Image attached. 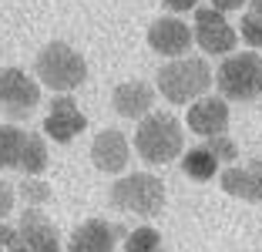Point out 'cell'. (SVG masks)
I'll return each instance as SVG.
<instances>
[{
	"label": "cell",
	"mask_w": 262,
	"mask_h": 252,
	"mask_svg": "<svg viewBox=\"0 0 262 252\" xmlns=\"http://www.w3.org/2000/svg\"><path fill=\"white\" fill-rule=\"evenodd\" d=\"M185 148V131L182 121L165 111H151L138 121L135 128V152L138 158H145L148 165H168L182 155Z\"/></svg>",
	"instance_id": "cell-1"
},
{
	"label": "cell",
	"mask_w": 262,
	"mask_h": 252,
	"mask_svg": "<svg viewBox=\"0 0 262 252\" xmlns=\"http://www.w3.org/2000/svg\"><path fill=\"white\" fill-rule=\"evenodd\" d=\"M212 88V68L202 57H175L158 71V94L171 104H192Z\"/></svg>",
	"instance_id": "cell-2"
},
{
	"label": "cell",
	"mask_w": 262,
	"mask_h": 252,
	"mask_svg": "<svg viewBox=\"0 0 262 252\" xmlns=\"http://www.w3.org/2000/svg\"><path fill=\"white\" fill-rule=\"evenodd\" d=\"M34 74H37V81L44 84V88H51V91H57V94H68V91H74V88H81V84L88 81V61L71 44L51 40V44L37 54Z\"/></svg>",
	"instance_id": "cell-3"
},
{
	"label": "cell",
	"mask_w": 262,
	"mask_h": 252,
	"mask_svg": "<svg viewBox=\"0 0 262 252\" xmlns=\"http://www.w3.org/2000/svg\"><path fill=\"white\" fill-rule=\"evenodd\" d=\"M215 84L225 101H255L262 98V54L232 51L215 71Z\"/></svg>",
	"instance_id": "cell-4"
},
{
	"label": "cell",
	"mask_w": 262,
	"mask_h": 252,
	"mask_svg": "<svg viewBox=\"0 0 262 252\" xmlns=\"http://www.w3.org/2000/svg\"><path fill=\"white\" fill-rule=\"evenodd\" d=\"M111 205L121 212L141 215V219H151L165 205V185L148 172H131L111 185Z\"/></svg>",
	"instance_id": "cell-5"
},
{
	"label": "cell",
	"mask_w": 262,
	"mask_h": 252,
	"mask_svg": "<svg viewBox=\"0 0 262 252\" xmlns=\"http://www.w3.org/2000/svg\"><path fill=\"white\" fill-rule=\"evenodd\" d=\"M192 37H195V44H199L205 54H215V57L232 54V51H235V44H239L235 27H232V24L225 20V14H222V10H215V7H199V10H195Z\"/></svg>",
	"instance_id": "cell-6"
},
{
	"label": "cell",
	"mask_w": 262,
	"mask_h": 252,
	"mask_svg": "<svg viewBox=\"0 0 262 252\" xmlns=\"http://www.w3.org/2000/svg\"><path fill=\"white\" fill-rule=\"evenodd\" d=\"M40 101V81L20 68H0V108L10 118H27Z\"/></svg>",
	"instance_id": "cell-7"
},
{
	"label": "cell",
	"mask_w": 262,
	"mask_h": 252,
	"mask_svg": "<svg viewBox=\"0 0 262 252\" xmlns=\"http://www.w3.org/2000/svg\"><path fill=\"white\" fill-rule=\"evenodd\" d=\"M192 44H195L192 27H188L182 17H175V14L158 17V20H151V27H148V47H151L155 54L168 57V61L185 57Z\"/></svg>",
	"instance_id": "cell-8"
},
{
	"label": "cell",
	"mask_w": 262,
	"mask_h": 252,
	"mask_svg": "<svg viewBox=\"0 0 262 252\" xmlns=\"http://www.w3.org/2000/svg\"><path fill=\"white\" fill-rule=\"evenodd\" d=\"M84 128H88V115L77 108L74 98L61 94V98L51 101V108H47V115H44V135L51 138V141L68 145V141H74Z\"/></svg>",
	"instance_id": "cell-9"
},
{
	"label": "cell",
	"mask_w": 262,
	"mask_h": 252,
	"mask_svg": "<svg viewBox=\"0 0 262 252\" xmlns=\"http://www.w3.org/2000/svg\"><path fill=\"white\" fill-rule=\"evenodd\" d=\"M91 161L104 175H121L124 168H128V161H131L128 138L118 128H104L101 135H94V141H91Z\"/></svg>",
	"instance_id": "cell-10"
},
{
	"label": "cell",
	"mask_w": 262,
	"mask_h": 252,
	"mask_svg": "<svg viewBox=\"0 0 262 252\" xmlns=\"http://www.w3.org/2000/svg\"><path fill=\"white\" fill-rule=\"evenodd\" d=\"M185 124L188 131H195V135L202 138H215V135H225V128H229V101L225 98H199L188 104L185 111Z\"/></svg>",
	"instance_id": "cell-11"
},
{
	"label": "cell",
	"mask_w": 262,
	"mask_h": 252,
	"mask_svg": "<svg viewBox=\"0 0 262 252\" xmlns=\"http://www.w3.org/2000/svg\"><path fill=\"white\" fill-rule=\"evenodd\" d=\"M17 236L31 252H61V236H57V225L47 219L40 208H24L20 212V225H17Z\"/></svg>",
	"instance_id": "cell-12"
},
{
	"label": "cell",
	"mask_w": 262,
	"mask_h": 252,
	"mask_svg": "<svg viewBox=\"0 0 262 252\" xmlns=\"http://www.w3.org/2000/svg\"><path fill=\"white\" fill-rule=\"evenodd\" d=\"M118 245V225L104 219H88L71 232L68 252H115Z\"/></svg>",
	"instance_id": "cell-13"
},
{
	"label": "cell",
	"mask_w": 262,
	"mask_h": 252,
	"mask_svg": "<svg viewBox=\"0 0 262 252\" xmlns=\"http://www.w3.org/2000/svg\"><path fill=\"white\" fill-rule=\"evenodd\" d=\"M222 192L246 202H262V158L249 165H229L222 172Z\"/></svg>",
	"instance_id": "cell-14"
},
{
	"label": "cell",
	"mask_w": 262,
	"mask_h": 252,
	"mask_svg": "<svg viewBox=\"0 0 262 252\" xmlns=\"http://www.w3.org/2000/svg\"><path fill=\"white\" fill-rule=\"evenodd\" d=\"M111 101H115V111L121 118L141 121L145 115H151V108H155V88L145 84V81H124V84L115 88Z\"/></svg>",
	"instance_id": "cell-15"
},
{
	"label": "cell",
	"mask_w": 262,
	"mask_h": 252,
	"mask_svg": "<svg viewBox=\"0 0 262 252\" xmlns=\"http://www.w3.org/2000/svg\"><path fill=\"white\" fill-rule=\"evenodd\" d=\"M17 168L24 172V178H40V175H44V168H47V145H44V138H40V135L27 131Z\"/></svg>",
	"instance_id": "cell-16"
},
{
	"label": "cell",
	"mask_w": 262,
	"mask_h": 252,
	"mask_svg": "<svg viewBox=\"0 0 262 252\" xmlns=\"http://www.w3.org/2000/svg\"><path fill=\"white\" fill-rule=\"evenodd\" d=\"M182 168H185V175L195 178V182H212L215 172H219V158L208 152L205 145H199V148H188V152H185Z\"/></svg>",
	"instance_id": "cell-17"
},
{
	"label": "cell",
	"mask_w": 262,
	"mask_h": 252,
	"mask_svg": "<svg viewBox=\"0 0 262 252\" xmlns=\"http://www.w3.org/2000/svg\"><path fill=\"white\" fill-rule=\"evenodd\" d=\"M27 131L17 124H0V168H17Z\"/></svg>",
	"instance_id": "cell-18"
},
{
	"label": "cell",
	"mask_w": 262,
	"mask_h": 252,
	"mask_svg": "<svg viewBox=\"0 0 262 252\" xmlns=\"http://www.w3.org/2000/svg\"><path fill=\"white\" fill-rule=\"evenodd\" d=\"M124 252H165V242H162V236H158V229L141 225V229H135L124 239Z\"/></svg>",
	"instance_id": "cell-19"
},
{
	"label": "cell",
	"mask_w": 262,
	"mask_h": 252,
	"mask_svg": "<svg viewBox=\"0 0 262 252\" xmlns=\"http://www.w3.org/2000/svg\"><path fill=\"white\" fill-rule=\"evenodd\" d=\"M17 195L24 199L27 208H40V205H47V202L54 199V195H51V185L40 182V178H24L20 188H17Z\"/></svg>",
	"instance_id": "cell-20"
},
{
	"label": "cell",
	"mask_w": 262,
	"mask_h": 252,
	"mask_svg": "<svg viewBox=\"0 0 262 252\" xmlns=\"http://www.w3.org/2000/svg\"><path fill=\"white\" fill-rule=\"evenodd\" d=\"M205 148L212 155H215L219 161H235V155H239V148H235V141H232L229 135H215V138H205Z\"/></svg>",
	"instance_id": "cell-21"
},
{
	"label": "cell",
	"mask_w": 262,
	"mask_h": 252,
	"mask_svg": "<svg viewBox=\"0 0 262 252\" xmlns=\"http://www.w3.org/2000/svg\"><path fill=\"white\" fill-rule=\"evenodd\" d=\"M239 34H242V40H246L249 47H262V17L246 14L242 24H239Z\"/></svg>",
	"instance_id": "cell-22"
},
{
	"label": "cell",
	"mask_w": 262,
	"mask_h": 252,
	"mask_svg": "<svg viewBox=\"0 0 262 252\" xmlns=\"http://www.w3.org/2000/svg\"><path fill=\"white\" fill-rule=\"evenodd\" d=\"M14 199H17V188L7 185V182H0V222L14 212Z\"/></svg>",
	"instance_id": "cell-23"
},
{
	"label": "cell",
	"mask_w": 262,
	"mask_h": 252,
	"mask_svg": "<svg viewBox=\"0 0 262 252\" xmlns=\"http://www.w3.org/2000/svg\"><path fill=\"white\" fill-rule=\"evenodd\" d=\"M165 7H168L171 14H185V10L199 7V0H165Z\"/></svg>",
	"instance_id": "cell-24"
},
{
	"label": "cell",
	"mask_w": 262,
	"mask_h": 252,
	"mask_svg": "<svg viewBox=\"0 0 262 252\" xmlns=\"http://www.w3.org/2000/svg\"><path fill=\"white\" fill-rule=\"evenodd\" d=\"M17 239H20V236H17V232L10 229L7 222H0V249H10V245H14Z\"/></svg>",
	"instance_id": "cell-25"
},
{
	"label": "cell",
	"mask_w": 262,
	"mask_h": 252,
	"mask_svg": "<svg viewBox=\"0 0 262 252\" xmlns=\"http://www.w3.org/2000/svg\"><path fill=\"white\" fill-rule=\"evenodd\" d=\"M249 0H212V7L215 10H222V14H229V10H239V7H246Z\"/></svg>",
	"instance_id": "cell-26"
},
{
	"label": "cell",
	"mask_w": 262,
	"mask_h": 252,
	"mask_svg": "<svg viewBox=\"0 0 262 252\" xmlns=\"http://www.w3.org/2000/svg\"><path fill=\"white\" fill-rule=\"evenodd\" d=\"M246 7H249V14H255V17H262V0H249Z\"/></svg>",
	"instance_id": "cell-27"
},
{
	"label": "cell",
	"mask_w": 262,
	"mask_h": 252,
	"mask_svg": "<svg viewBox=\"0 0 262 252\" xmlns=\"http://www.w3.org/2000/svg\"><path fill=\"white\" fill-rule=\"evenodd\" d=\"M7 252H31V249H27V245H24V242H20V239H17V242H14V245H10V249H7Z\"/></svg>",
	"instance_id": "cell-28"
}]
</instances>
